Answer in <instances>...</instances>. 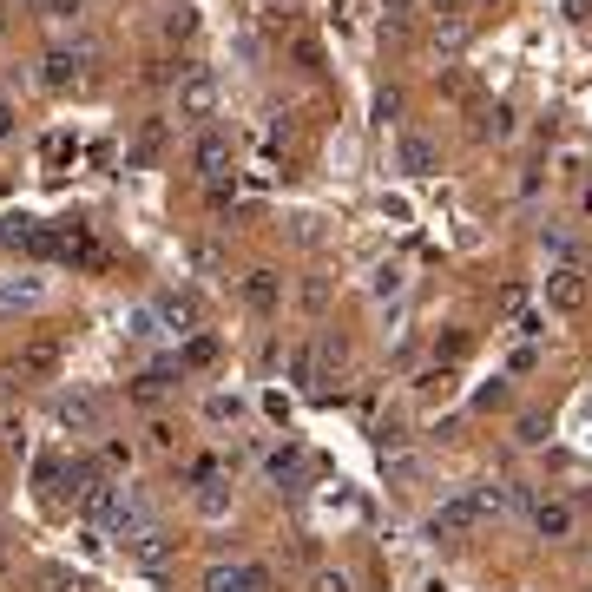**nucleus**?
<instances>
[{"label":"nucleus","instance_id":"nucleus-20","mask_svg":"<svg viewBox=\"0 0 592 592\" xmlns=\"http://www.w3.org/2000/svg\"><path fill=\"white\" fill-rule=\"evenodd\" d=\"M198 514H204V520H224V514H231V494H224L218 481H204V494H198Z\"/></svg>","mask_w":592,"mask_h":592},{"label":"nucleus","instance_id":"nucleus-6","mask_svg":"<svg viewBox=\"0 0 592 592\" xmlns=\"http://www.w3.org/2000/svg\"><path fill=\"white\" fill-rule=\"evenodd\" d=\"M428 527H435L441 540L474 533V527H481V507H474V494H454V500H441V507H435V520H428Z\"/></svg>","mask_w":592,"mask_h":592},{"label":"nucleus","instance_id":"nucleus-23","mask_svg":"<svg viewBox=\"0 0 592 592\" xmlns=\"http://www.w3.org/2000/svg\"><path fill=\"white\" fill-rule=\"evenodd\" d=\"M191 33H198V14H191V7L165 14V40H191Z\"/></svg>","mask_w":592,"mask_h":592},{"label":"nucleus","instance_id":"nucleus-26","mask_svg":"<svg viewBox=\"0 0 592 592\" xmlns=\"http://www.w3.org/2000/svg\"><path fill=\"white\" fill-rule=\"evenodd\" d=\"M362 7H369V0H329V20H336V27H356Z\"/></svg>","mask_w":592,"mask_h":592},{"label":"nucleus","instance_id":"nucleus-22","mask_svg":"<svg viewBox=\"0 0 592 592\" xmlns=\"http://www.w3.org/2000/svg\"><path fill=\"white\" fill-rule=\"evenodd\" d=\"M125 336H132V343H152V336H158V316L152 310H132V316H125Z\"/></svg>","mask_w":592,"mask_h":592},{"label":"nucleus","instance_id":"nucleus-25","mask_svg":"<svg viewBox=\"0 0 592 592\" xmlns=\"http://www.w3.org/2000/svg\"><path fill=\"white\" fill-rule=\"evenodd\" d=\"M323 303H329V277H303V310H323Z\"/></svg>","mask_w":592,"mask_h":592},{"label":"nucleus","instance_id":"nucleus-29","mask_svg":"<svg viewBox=\"0 0 592 592\" xmlns=\"http://www.w3.org/2000/svg\"><path fill=\"white\" fill-rule=\"evenodd\" d=\"M375 119H382V125L402 119V93H382V99H375Z\"/></svg>","mask_w":592,"mask_h":592},{"label":"nucleus","instance_id":"nucleus-24","mask_svg":"<svg viewBox=\"0 0 592 592\" xmlns=\"http://www.w3.org/2000/svg\"><path fill=\"white\" fill-rule=\"evenodd\" d=\"M33 7H40V20H79L86 0H33Z\"/></svg>","mask_w":592,"mask_h":592},{"label":"nucleus","instance_id":"nucleus-9","mask_svg":"<svg viewBox=\"0 0 592 592\" xmlns=\"http://www.w3.org/2000/svg\"><path fill=\"white\" fill-rule=\"evenodd\" d=\"M152 316H158V323H172V329H198V323H204V303H198L191 290H165V296L152 303Z\"/></svg>","mask_w":592,"mask_h":592},{"label":"nucleus","instance_id":"nucleus-16","mask_svg":"<svg viewBox=\"0 0 592 592\" xmlns=\"http://www.w3.org/2000/svg\"><path fill=\"white\" fill-rule=\"evenodd\" d=\"M20 369H27V375H53V369H60V343H47V336L27 343V349H20Z\"/></svg>","mask_w":592,"mask_h":592},{"label":"nucleus","instance_id":"nucleus-3","mask_svg":"<svg viewBox=\"0 0 592 592\" xmlns=\"http://www.w3.org/2000/svg\"><path fill=\"white\" fill-rule=\"evenodd\" d=\"M60 428L66 435H99V421H106V408H99V395H86V389H73V395H60Z\"/></svg>","mask_w":592,"mask_h":592},{"label":"nucleus","instance_id":"nucleus-8","mask_svg":"<svg viewBox=\"0 0 592 592\" xmlns=\"http://www.w3.org/2000/svg\"><path fill=\"white\" fill-rule=\"evenodd\" d=\"M125 546H132V560H139L145 573H165V566H172V533L158 527V520H152V527H145V533H132V540H125Z\"/></svg>","mask_w":592,"mask_h":592},{"label":"nucleus","instance_id":"nucleus-27","mask_svg":"<svg viewBox=\"0 0 592 592\" xmlns=\"http://www.w3.org/2000/svg\"><path fill=\"white\" fill-rule=\"evenodd\" d=\"M47 592H86V579L66 573V566H53V573H47Z\"/></svg>","mask_w":592,"mask_h":592},{"label":"nucleus","instance_id":"nucleus-37","mask_svg":"<svg viewBox=\"0 0 592 592\" xmlns=\"http://www.w3.org/2000/svg\"><path fill=\"white\" fill-rule=\"evenodd\" d=\"M586 218H592V191H586Z\"/></svg>","mask_w":592,"mask_h":592},{"label":"nucleus","instance_id":"nucleus-21","mask_svg":"<svg viewBox=\"0 0 592 592\" xmlns=\"http://www.w3.org/2000/svg\"><path fill=\"white\" fill-rule=\"evenodd\" d=\"M310 592H349V573H343V566H316V573H310Z\"/></svg>","mask_w":592,"mask_h":592},{"label":"nucleus","instance_id":"nucleus-14","mask_svg":"<svg viewBox=\"0 0 592 592\" xmlns=\"http://www.w3.org/2000/svg\"><path fill=\"white\" fill-rule=\"evenodd\" d=\"M474 132L481 139H514V106H481L474 112Z\"/></svg>","mask_w":592,"mask_h":592},{"label":"nucleus","instance_id":"nucleus-34","mask_svg":"<svg viewBox=\"0 0 592 592\" xmlns=\"http://www.w3.org/2000/svg\"><path fill=\"white\" fill-rule=\"evenodd\" d=\"M540 369V349H514V375H533Z\"/></svg>","mask_w":592,"mask_h":592},{"label":"nucleus","instance_id":"nucleus-33","mask_svg":"<svg viewBox=\"0 0 592 592\" xmlns=\"http://www.w3.org/2000/svg\"><path fill=\"white\" fill-rule=\"evenodd\" d=\"M402 290V270H375V296H395Z\"/></svg>","mask_w":592,"mask_h":592},{"label":"nucleus","instance_id":"nucleus-11","mask_svg":"<svg viewBox=\"0 0 592 592\" xmlns=\"http://www.w3.org/2000/svg\"><path fill=\"white\" fill-rule=\"evenodd\" d=\"M172 382H178V369H145V375H132V382H125V395H132V402H165V395H172Z\"/></svg>","mask_w":592,"mask_h":592},{"label":"nucleus","instance_id":"nucleus-36","mask_svg":"<svg viewBox=\"0 0 592 592\" xmlns=\"http://www.w3.org/2000/svg\"><path fill=\"white\" fill-rule=\"evenodd\" d=\"M468 7H500V0H468Z\"/></svg>","mask_w":592,"mask_h":592},{"label":"nucleus","instance_id":"nucleus-30","mask_svg":"<svg viewBox=\"0 0 592 592\" xmlns=\"http://www.w3.org/2000/svg\"><path fill=\"white\" fill-rule=\"evenodd\" d=\"M270 474H277V481H290V474H296V448H283V454H270Z\"/></svg>","mask_w":592,"mask_h":592},{"label":"nucleus","instance_id":"nucleus-38","mask_svg":"<svg viewBox=\"0 0 592 592\" xmlns=\"http://www.w3.org/2000/svg\"><path fill=\"white\" fill-rule=\"evenodd\" d=\"M0 527H7V507H0Z\"/></svg>","mask_w":592,"mask_h":592},{"label":"nucleus","instance_id":"nucleus-7","mask_svg":"<svg viewBox=\"0 0 592 592\" xmlns=\"http://www.w3.org/2000/svg\"><path fill=\"white\" fill-rule=\"evenodd\" d=\"M244 303H250L257 316H277V310H283V277H277L270 264H257V270L244 277Z\"/></svg>","mask_w":592,"mask_h":592},{"label":"nucleus","instance_id":"nucleus-5","mask_svg":"<svg viewBox=\"0 0 592 592\" xmlns=\"http://www.w3.org/2000/svg\"><path fill=\"white\" fill-rule=\"evenodd\" d=\"M191 165H198L204 185L231 178V139H224V132H198V145H191Z\"/></svg>","mask_w":592,"mask_h":592},{"label":"nucleus","instance_id":"nucleus-31","mask_svg":"<svg viewBox=\"0 0 592 592\" xmlns=\"http://www.w3.org/2000/svg\"><path fill=\"white\" fill-rule=\"evenodd\" d=\"M428 14H435V20H454V14H468V0H428Z\"/></svg>","mask_w":592,"mask_h":592},{"label":"nucleus","instance_id":"nucleus-4","mask_svg":"<svg viewBox=\"0 0 592 592\" xmlns=\"http://www.w3.org/2000/svg\"><path fill=\"white\" fill-rule=\"evenodd\" d=\"M395 165H402L408 178H435L441 172V145L421 139V132H402V139H395Z\"/></svg>","mask_w":592,"mask_h":592},{"label":"nucleus","instance_id":"nucleus-19","mask_svg":"<svg viewBox=\"0 0 592 592\" xmlns=\"http://www.w3.org/2000/svg\"><path fill=\"white\" fill-rule=\"evenodd\" d=\"M237 415H244V402H237V395H204V421H218V428H224V421H237Z\"/></svg>","mask_w":592,"mask_h":592},{"label":"nucleus","instance_id":"nucleus-32","mask_svg":"<svg viewBox=\"0 0 592 592\" xmlns=\"http://www.w3.org/2000/svg\"><path fill=\"white\" fill-rule=\"evenodd\" d=\"M382 14H389V27H402V20L415 14V0H382Z\"/></svg>","mask_w":592,"mask_h":592},{"label":"nucleus","instance_id":"nucleus-28","mask_svg":"<svg viewBox=\"0 0 592 592\" xmlns=\"http://www.w3.org/2000/svg\"><path fill=\"white\" fill-rule=\"evenodd\" d=\"M520 441H527V448H540V441H546V415H520Z\"/></svg>","mask_w":592,"mask_h":592},{"label":"nucleus","instance_id":"nucleus-13","mask_svg":"<svg viewBox=\"0 0 592 592\" xmlns=\"http://www.w3.org/2000/svg\"><path fill=\"white\" fill-rule=\"evenodd\" d=\"M474 40V20L468 14H454V20H435V53H461Z\"/></svg>","mask_w":592,"mask_h":592},{"label":"nucleus","instance_id":"nucleus-15","mask_svg":"<svg viewBox=\"0 0 592 592\" xmlns=\"http://www.w3.org/2000/svg\"><path fill=\"white\" fill-rule=\"evenodd\" d=\"M211 362H218V336L198 329V336L185 343V356H178V375H185V369H211Z\"/></svg>","mask_w":592,"mask_h":592},{"label":"nucleus","instance_id":"nucleus-2","mask_svg":"<svg viewBox=\"0 0 592 592\" xmlns=\"http://www.w3.org/2000/svg\"><path fill=\"white\" fill-rule=\"evenodd\" d=\"M546 310H553V316H579V310H586V270H579V264L546 270Z\"/></svg>","mask_w":592,"mask_h":592},{"label":"nucleus","instance_id":"nucleus-17","mask_svg":"<svg viewBox=\"0 0 592 592\" xmlns=\"http://www.w3.org/2000/svg\"><path fill=\"white\" fill-rule=\"evenodd\" d=\"M40 303V277H27V283H0V316L7 310H33Z\"/></svg>","mask_w":592,"mask_h":592},{"label":"nucleus","instance_id":"nucleus-1","mask_svg":"<svg viewBox=\"0 0 592 592\" xmlns=\"http://www.w3.org/2000/svg\"><path fill=\"white\" fill-rule=\"evenodd\" d=\"M218 73H211V66H185V73H178V119L185 125H204L211 119V112H218Z\"/></svg>","mask_w":592,"mask_h":592},{"label":"nucleus","instance_id":"nucleus-35","mask_svg":"<svg viewBox=\"0 0 592 592\" xmlns=\"http://www.w3.org/2000/svg\"><path fill=\"white\" fill-rule=\"evenodd\" d=\"M14 139V106H7V99H0V145Z\"/></svg>","mask_w":592,"mask_h":592},{"label":"nucleus","instance_id":"nucleus-39","mask_svg":"<svg viewBox=\"0 0 592 592\" xmlns=\"http://www.w3.org/2000/svg\"><path fill=\"white\" fill-rule=\"evenodd\" d=\"M172 7H178V0H172Z\"/></svg>","mask_w":592,"mask_h":592},{"label":"nucleus","instance_id":"nucleus-10","mask_svg":"<svg viewBox=\"0 0 592 592\" xmlns=\"http://www.w3.org/2000/svg\"><path fill=\"white\" fill-rule=\"evenodd\" d=\"M533 533L540 540H566L573 533V507L566 500H533Z\"/></svg>","mask_w":592,"mask_h":592},{"label":"nucleus","instance_id":"nucleus-12","mask_svg":"<svg viewBox=\"0 0 592 592\" xmlns=\"http://www.w3.org/2000/svg\"><path fill=\"white\" fill-rule=\"evenodd\" d=\"M40 79H47V86H73V79H79V53L73 47H53L47 60H40Z\"/></svg>","mask_w":592,"mask_h":592},{"label":"nucleus","instance_id":"nucleus-18","mask_svg":"<svg viewBox=\"0 0 592 592\" xmlns=\"http://www.w3.org/2000/svg\"><path fill=\"white\" fill-rule=\"evenodd\" d=\"M204 592H250V579H244V566H211V573H204Z\"/></svg>","mask_w":592,"mask_h":592}]
</instances>
